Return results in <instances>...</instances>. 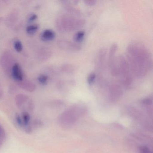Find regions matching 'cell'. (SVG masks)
Here are the masks:
<instances>
[{"label":"cell","instance_id":"obj_1","mask_svg":"<svg viewBox=\"0 0 153 153\" xmlns=\"http://www.w3.org/2000/svg\"><path fill=\"white\" fill-rule=\"evenodd\" d=\"M125 58L133 77L137 79L145 77L152 69V54L142 43L135 41L130 43L126 48Z\"/></svg>","mask_w":153,"mask_h":153},{"label":"cell","instance_id":"obj_2","mask_svg":"<svg viewBox=\"0 0 153 153\" xmlns=\"http://www.w3.org/2000/svg\"><path fill=\"white\" fill-rule=\"evenodd\" d=\"M85 22L82 18L69 14L58 18L55 22V26L61 32H72L83 27Z\"/></svg>","mask_w":153,"mask_h":153},{"label":"cell","instance_id":"obj_3","mask_svg":"<svg viewBox=\"0 0 153 153\" xmlns=\"http://www.w3.org/2000/svg\"><path fill=\"white\" fill-rule=\"evenodd\" d=\"M117 73L123 86L128 88L131 86L134 77L126 58L123 55L117 57Z\"/></svg>","mask_w":153,"mask_h":153},{"label":"cell","instance_id":"obj_4","mask_svg":"<svg viewBox=\"0 0 153 153\" xmlns=\"http://www.w3.org/2000/svg\"><path fill=\"white\" fill-rule=\"evenodd\" d=\"M108 86L109 98L111 102H116L119 100L122 95V89L120 84L116 82H112Z\"/></svg>","mask_w":153,"mask_h":153},{"label":"cell","instance_id":"obj_5","mask_svg":"<svg viewBox=\"0 0 153 153\" xmlns=\"http://www.w3.org/2000/svg\"><path fill=\"white\" fill-rule=\"evenodd\" d=\"M107 52L104 48L100 49L96 56L95 65L96 69L98 72H102L105 68L106 65Z\"/></svg>","mask_w":153,"mask_h":153},{"label":"cell","instance_id":"obj_6","mask_svg":"<svg viewBox=\"0 0 153 153\" xmlns=\"http://www.w3.org/2000/svg\"><path fill=\"white\" fill-rule=\"evenodd\" d=\"M57 45L62 50L70 51H78L82 49V46L78 43L65 39L59 40Z\"/></svg>","mask_w":153,"mask_h":153},{"label":"cell","instance_id":"obj_7","mask_svg":"<svg viewBox=\"0 0 153 153\" xmlns=\"http://www.w3.org/2000/svg\"><path fill=\"white\" fill-rule=\"evenodd\" d=\"M14 59L12 56V53L9 52H6L1 57V63L2 68L5 72L9 73L11 72V69L14 63Z\"/></svg>","mask_w":153,"mask_h":153},{"label":"cell","instance_id":"obj_8","mask_svg":"<svg viewBox=\"0 0 153 153\" xmlns=\"http://www.w3.org/2000/svg\"><path fill=\"white\" fill-rule=\"evenodd\" d=\"M12 76L18 82L24 80V74L21 67L18 63H16L13 65L11 69Z\"/></svg>","mask_w":153,"mask_h":153},{"label":"cell","instance_id":"obj_9","mask_svg":"<svg viewBox=\"0 0 153 153\" xmlns=\"http://www.w3.org/2000/svg\"><path fill=\"white\" fill-rule=\"evenodd\" d=\"M52 51L48 47H43L38 53V58L41 61H46L51 57Z\"/></svg>","mask_w":153,"mask_h":153},{"label":"cell","instance_id":"obj_10","mask_svg":"<svg viewBox=\"0 0 153 153\" xmlns=\"http://www.w3.org/2000/svg\"><path fill=\"white\" fill-rule=\"evenodd\" d=\"M18 85L21 88L28 92H33L35 91L36 86L30 80H22L18 82Z\"/></svg>","mask_w":153,"mask_h":153},{"label":"cell","instance_id":"obj_11","mask_svg":"<svg viewBox=\"0 0 153 153\" xmlns=\"http://www.w3.org/2000/svg\"><path fill=\"white\" fill-rule=\"evenodd\" d=\"M29 97L24 94H18L15 97V103L19 108L22 107L29 100Z\"/></svg>","mask_w":153,"mask_h":153},{"label":"cell","instance_id":"obj_12","mask_svg":"<svg viewBox=\"0 0 153 153\" xmlns=\"http://www.w3.org/2000/svg\"><path fill=\"white\" fill-rule=\"evenodd\" d=\"M55 37V33L51 29H46L42 33L41 38L45 42H49L53 40Z\"/></svg>","mask_w":153,"mask_h":153},{"label":"cell","instance_id":"obj_13","mask_svg":"<svg viewBox=\"0 0 153 153\" xmlns=\"http://www.w3.org/2000/svg\"><path fill=\"white\" fill-rule=\"evenodd\" d=\"M61 71L66 74H72L74 73L75 69L74 66L71 64H66L62 65L61 68Z\"/></svg>","mask_w":153,"mask_h":153},{"label":"cell","instance_id":"obj_14","mask_svg":"<svg viewBox=\"0 0 153 153\" xmlns=\"http://www.w3.org/2000/svg\"><path fill=\"white\" fill-rule=\"evenodd\" d=\"M85 34V31H79L74 35L73 39L77 43L81 42L84 40Z\"/></svg>","mask_w":153,"mask_h":153},{"label":"cell","instance_id":"obj_15","mask_svg":"<svg viewBox=\"0 0 153 153\" xmlns=\"http://www.w3.org/2000/svg\"><path fill=\"white\" fill-rule=\"evenodd\" d=\"M21 116L22 120H23V122H24V126L25 125L30 124V120H31V116H30V114L27 111H24L22 113Z\"/></svg>","mask_w":153,"mask_h":153},{"label":"cell","instance_id":"obj_16","mask_svg":"<svg viewBox=\"0 0 153 153\" xmlns=\"http://www.w3.org/2000/svg\"><path fill=\"white\" fill-rule=\"evenodd\" d=\"M39 29V26L37 25L28 26L26 28V32L28 34L33 35Z\"/></svg>","mask_w":153,"mask_h":153},{"label":"cell","instance_id":"obj_17","mask_svg":"<svg viewBox=\"0 0 153 153\" xmlns=\"http://www.w3.org/2000/svg\"><path fill=\"white\" fill-rule=\"evenodd\" d=\"M97 78V76L95 72H91L90 74H88L87 78L88 84L90 85H92L95 82Z\"/></svg>","mask_w":153,"mask_h":153},{"label":"cell","instance_id":"obj_18","mask_svg":"<svg viewBox=\"0 0 153 153\" xmlns=\"http://www.w3.org/2000/svg\"><path fill=\"white\" fill-rule=\"evenodd\" d=\"M31 124L33 129H39L43 127L44 125L43 123L42 120L39 119H34Z\"/></svg>","mask_w":153,"mask_h":153},{"label":"cell","instance_id":"obj_19","mask_svg":"<svg viewBox=\"0 0 153 153\" xmlns=\"http://www.w3.org/2000/svg\"><path fill=\"white\" fill-rule=\"evenodd\" d=\"M15 121L16 123L19 128H23L24 127V123L21 115L19 114H16L15 115Z\"/></svg>","mask_w":153,"mask_h":153},{"label":"cell","instance_id":"obj_20","mask_svg":"<svg viewBox=\"0 0 153 153\" xmlns=\"http://www.w3.org/2000/svg\"><path fill=\"white\" fill-rule=\"evenodd\" d=\"M49 78L46 75L42 74L39 76L38 78V80L39 83L42 85H45L48 83Z\"/></svg>","mask_w":153,"mask_h":153},{"label":"cell","instance_id":"obj_21","mask_svg":"<svg viewBox=\"0 0 153 153\" xmlns=\"http://www.w3.org/2000/svg\"><path fill=\"white\" fill-rule=\"evenodd\" d=\"M14 48L18 52H20L23 50V45L20 41H16L14 42Z\"/></svg>","mask_w":153,"mask_h":153},{"label":"cell","instance_id":"obj_22","mask_svg":"<svg viewBox=\"0 0 153 153\" xmlns=\"http://www.w3.org/2000/svg\"><path fill=\"white\" fill-rule=\"evenodd\" d=\"M27 107L30 111H33L35 108L34 102L32 99H29L27 103Z\"/></svg>","mask_w":153,"mask_h":153},{"label":"cell","instance_id":"obj_23","mask_svg":"<svg viewBox=\"0 0 153 153\" xmlns=\"http://www.w3.org/2000/svg\"><path fill=\"white\" fill-rule=\"evenodd\" d=\"M153 100L151 97H147L144 98L141 101V104L145 105H150L152 104Z\"/></svg>","mask_w":153,"mask_h":153},{"label":"cell","instance_id":"obj_24","mask_svg":"<svg viewBox=\"0 0 153 153\" xmlns=\"http://www.w3.org/2000/svg\"><path fill=\"white\" fill-rule=\"evenodd\" d=\"M23 129L25 131V132L27 134H31L33 132V129L31 123L30 124H27V125H25Z\"/></svg>","mask_w":153,"mask_h":153},{"label":"cell","instance_id":"obj_25","mask_svg":"<svg viewBox=\"0 0 153 153\" xmlns=\"http://www.w3.org/2000/svg\"><path fill=\"white\" fill-rule=\"evenodd\" d=\"M7 137V133L4 128L0 125V139L2 140H4Z\"/></svg>","mask_w":153,"mask_h":153},{"label":"cell","instance_id":"obj_26","mask_svg":"<svg viewBox=\"0 0 153 153\" xmlns=\"http://www.w3.org/2000/svg\"><path fill=\"white\" fill-rule=\"evenodd\" d=\"M140 153H152L150 149L146 146H141L139 148Z\"/></svg>","mask_w":153,"mask_h":153},{"label":"cell","instance_id":"obj_27","mask_svg":"<svg viewBox=\"0 0 153 153\" xmlns=\"http://www.w3.org/2000/svg\"><path fill=\"white\" fill-rule=\"evenodd\" d=\"M84 2L87 6L91 7V6H93L95 5L97 1H95V0H87V1H85Z\"/></svg>","mask_w":153,"mask_h":153},{"label":"cell","instance_id":"obj_28","mask_svg":"<svg viewBox=\"0 0 153 153\" xmlns=\"http://www.w3.org/2000/svg\"><path fill=\"white\" fill-rule=\"evenodd\" d=\"M37 19V16L35 14H33L29 16V18L28 19V21L29 22H32L34 21L35 20H36Z\"/></svg>","mask_w":153,"mask_h":153},{"label":"cell","instance_id":"obj_29","mask_svg":"<svg viewBox=\"0 0 153 153\" xmlns=\"http://www.w3.org/2000/svg\"><path fill=\"white\" fill-rule=\"evenodd\" d=\"M3 92L1 91V90H0V99H1V98L3 97Z\"/></svg>","mask_w":153,"mask_h":153},{"label":"cell","instance_id":"obj_30","mask_svg":"<svg viewBox=\"0 0 153 153\" xmlns=\"http://www.w3.org/2000/svg\"><path fill=\"white\" fill-rule=\"evenodd\" d=\"M2 141H3V140H1V139H0V147H1V146H2Z\"/></svg>","mask_w":153,"mask_h":153}]
</instances>
